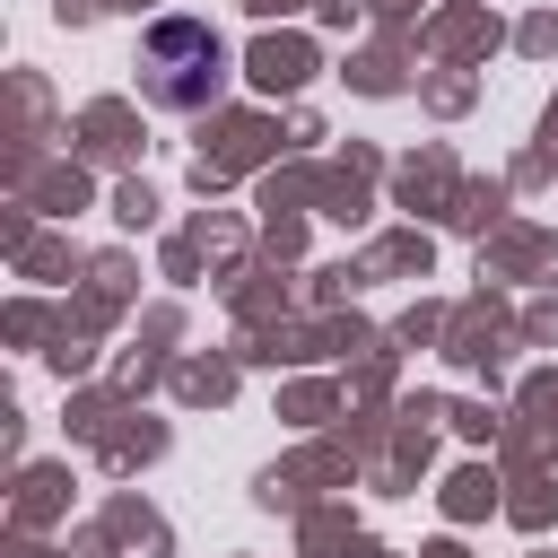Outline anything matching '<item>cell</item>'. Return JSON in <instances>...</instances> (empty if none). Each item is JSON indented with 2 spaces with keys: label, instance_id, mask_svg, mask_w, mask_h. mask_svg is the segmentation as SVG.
I'll return each mask as SVG.
<instances>
[{
  "label": "cell",
  "instance_id": "obj_1",
  "mask_svg": "<svg viewBox=\"0 0 558 558\" xmlns=\"http://www.w3.org/2000/svg\"><path fill=\"white\" fill-rule=\"evenodd\" d=\"M218 78H227V52H218L209 26H192V17H157L148 26V96L157 105H209Z\"/></svg>",
  "mask_w": 558,
  "mask_h": 558
}]
</instances>
